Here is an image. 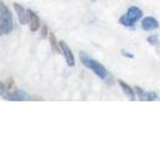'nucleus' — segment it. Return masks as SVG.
<instances>
[{"instance_id": "f257e3e1", "label": "nucleus", "mask_w": 160, "mask_h": 143, "mask_svg": "<svg viewBox=\"0 0 160 143\" xmlns=\"http://www.w3.org/2000/svg\"><path fill=\"white\" fill-rule=\"evenodd\" d=\"M80 60H81L82 64H84L86 68L91 69L97 76H99L100 79L107 80L108 78H109V72L107 70V68L98 61H96L93 59L86 56L84 53H80Z\"/></svg>"}, {"instance_id": "f03ea898", "label": "nucleus", "mask_w": 160, "mask_h": 143, "mask_svg": "<svg viewBox=\"0 0 160 143\" xmlns=\"http://www.w3.org/2000/svg\"><path fill=\"white\" fill-rule=\"evenodd\" d=\"M13 29V19L8 7L0 1V36L10 34Z\"/></svg>"}, {"instance_id": "7ed1b4c3", "label": "nucleus", "mask_w": 160, "mask_h": 143, "mask_svg": "<svg viewBox=\"0 0 160 143\" xmlns=\"http://www.w3.org/2000/svg\"><path fill=\"white\" fill-rule=\"evenodd\" d=\"M141 17H142V11L140 8L136 6H130L127 10V13L120 18V24L128 27L134 26V24L138 21H140Z\"/></svg>"}, {"instance_id": "20e7f679", "label": "nucleus", "mask_w": 160, "mask_h": 143, "mask_svg": "<svg viewBox=\"0 0 160 143\" xmlns=\"http://www.w3.org/2000/svg\"><path fill=\"white\" fill-rule=\"evenodd\" d=\"M60 48H61L62 54L65 56V60H66L67 64H68L69 67H73L74 64H75V57H74L72 49L68 47V44H67L65 41H60Z\"/></svg>"}, {"instance_id": "39448f33", "label": "nucleus", "mask_w": 160, "mask_h": 143, "mask_svg": "<svg viewBox=\"0 0 160 143\" xmlns=\"http://www.w3.org/2000/svg\"><path fill=\"white\" fill-rule=\"evenodd\" d=\"M28 16H29V29L31 32H36L41 26L40 17L31 8H28Z\"/></svg>"}, {"instance_id": "423d86ee", "label": "nucleus", "mask_w": 160, "mask_h": 143, "mask_svg": "<svg viewBox=\"0 0 160 143\" xmlns=\"http://www.w3.org/2000/svg\"><path fill=\"white\" fill-rule=\"evenodd\" d=\"M13 8L14 11H16V14H17V17H18V21L22 25H24V24H27L28 21H29V16H28V10H25L23 5H20L18 2H13Z\"/></svg>"}, {"instance_id": "0eeeda50", "label": "nucleus", "mask_w": 160, "mask_h": 143, "mask_svg": "<svg viewBox=\"0 0 160 143\" xmlns=\"http://www.w3.org/2000/svg\"><path fill=\"white\" fill-rule=\"evenodd\" d=\"M4 99L6 100H16V102H20V100H29L31 99L30 95L27 94L24 91H20V89H17L13 93H8V94H4L2 95Z\"/></svg>"}, {"instance_id": "6e6552de", "label": "nucleus", "mask_w": 160, "mask_h": 143, "mask_svg": "<svg viewBox=\"0 0 160 143\" xmlns=\"http://www.w3.org/2000/svg\"><path fill=\"white\" fill-rule=\"evenodd\" d=\"M141 26L145 31H153L159 27V21L153 17H145L141 21Z\"/></svg>"}, {"instance_id": "1a4fd4ad", "label": "nucleus", "mask_w": 160, "mask_h": 143, "mask_svg": "<svg viewBox=\"0 0 160 143\" xmlns=\"http://www.w3.org/2000/svg\"><path fill=\"white\" fill-rule=\"evenodd\" d=\"M135 91L139 95L140 100L143 102H148V100H155L157 99V94L154 92H145L142 88H140L139 86H135Z\"/></svg>"}, {"instance_id": "9d476101", "label": "nucleus", "mask_w": 160, "mask_h": 143, "mask_svg": "<svg viewBox=\"0 0 160 143\" xmlns=\"http://www.w3.org/2000/svg\"><path fill=\"white\" fill-rule=\"evenodd\" d=\"M118 83H120L121 88H122V91H123V93L126 94V97H127L129 100H132V102H134L135 100V91H134L129 85H128L127 82H124L123 80H118Z\"/></svg>"}, {"instance_id": "9b49d317", "label": "nucleus", "mask_w": 160, "mask_h": 143, "mask_svg": "<svg viewBox=\"0 0 160 143\" xmlns=\"http://www.w3.org/2000/svg\"><path fill=\"white\" fill-rule=\"evenodd\" d=\"M49 42H50V47L53 49L55 53L58 54H61V48H60V42L56 41V36L54 32H49Z\"/></svg>"}, {"instance_id": "f8f14e48", "label": "nucleus", "mask_w": 160, "mask_h": 143, "mask_svg": "<svg viewBox=\"0 0 160 143\" xmlns=\"http://www.w3.org/2000/svg\"><path fill=\"white\" fill-rule=\"evenodd\" d=\"M147 42H148L151 45H158V44H159V38H158V36L153 35V36H149V37L147 38Z\"/></svg>"}, {"instance_id": "ddd939ff", "label": "nucleus", "mask_w": 160, "mask_h": 143, "mask_svg": "<svg viewBox=\"0 0 160 143\" xmlns=\"http://www.w3.org/2000/svg\"><path fill=\"white\" fill-rule=\"evenodd\" d=\"M48 34H49V32H48V27H47V25L44 24L43 27H42V31H41V37H42V38H46Z\"/></svg>"}, {"instance_id": "4468645a", "label": "nucleus", "mask_w": 160, "mask_h": 143, "mask_svg": "<svg viewBox=\"0 0 160 143\" xmlns=\"http://www.w3.org/2000/svg\"><path fill=\"white\" fill-rule=\"evenodd\" d=\"M5 92H6V85H5V82L0 81V95H4Z\"/></svg>"}, {"instance_id": "2eb2a0df", "label": "nucleus", "mask_w": 160, "mask_h": 143, "mask_svg": "<svg viewBox=\"0 0 160 143\" xmlns=\"http://www.w3.org/2000/svg\"><path fill=\"white\" fill-rule=\"evenodd\" d=\"M121 54L123 55V56H127V57H130V59H133V57H134V55H133V54L128 53V51H126V50H122V51H121Z\"/></svg>"}]
</instances>
